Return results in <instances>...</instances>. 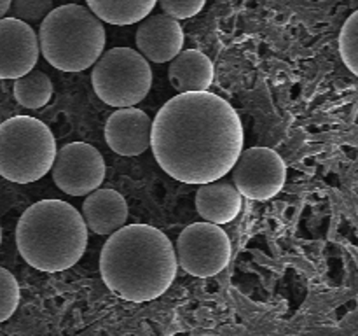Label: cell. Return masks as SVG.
Masks as SVG:
<instances>
[{"instance_id":"cell-1","label":"cell","mask_w":358,"mask_h":336,"mask_svg":"<svg viewBox=\"0 0 358 336\" xmlns=\"http://www.w3.org/2000/svg\"><path fill=\"white\" fill-rule=\"evenodd\" d=\"M159 167L185 184H208L231 172L243 150V126L233 105L208 91L180 93L150 126Z\"/></svg>"},{"instance_id":"cell-2","label":"cell","mask_w":358,"mask_h":336,"mask_svg":"<svg viewBox=\"0 0 358 336\" xmlns=\"http://www.w3.org/2000/svg\"><path fill=\"white\" fill-rule=\"evenodd\" d=\"M105 286L121 300L145 303L168 290L177 276L170 238L149 224H129L108 234L100 254Z\"/></svg>"},{"instance_id":"cell-3","label":"cell","mask_w":358,"mask_h":336,"mask_svg":"<svg viewBox=\"0 0 358 336\" xmlns=\"http://www.w3.org/2000/svg\"><path fill=\"white\" fill-rule=\"evenodd\" d=\"M16 245L24 261L41 272H63L83 258L87 227L76 206L63 200H41L21 214Z\"/></svg>"},{"instance_id":"cell-4","label":"cell","mask_w":358,"mask_h":336,"mask_svg":"<svg viewBox=\"0 0 358 336\" xmlns=\"http://www.w3.org/2000/svg\"><path fill=\"white\" fill-rule=\"evenodd\" d=\"M105 48L103 23L77 4L55 7L38 28V49L45 62L63 72H83Z\"/></svg>"},{"instance_id":"cell-5","label":"cell","mask_w":358,"mask_h":336,"mask_svg":"<svg viewBox=\"0 0 358 336\" xmlns=\"http://www.w3.org/2000/svg\"><path fill=\"white\" fill-rule=\"evenodd\" d=\"M55 156V135L38 119L14 115L0 125V175L9 182H37L51 170Z\"/></svg>"},{"instance_id":"cell-6","label":"cell","mask_w":358,"mask_h":336,"mask_svg":"<svg viewBox=\"0 0 358 336\" xmlns=\"http://www.w3.org/2000/svg\"><path fill=\"white\" fill-rule=\"evenodd\" d=\"M91 84L98 98L110 107H135L149 94L152 69L135 49L112 48L94 62Z\"/></svg>"},{"instance_id":"cell-7","label":"cell","mask_w":358,"mask_h":336,"mask_svg":"<svg viewBox=\"0 0 358 336\" xmlns=\"http://www.w3.org/2000/svg\"><path fill=\"white\" fill-rule=\"evenodd\" d=\"M177 265L194 276H213L231 259V240L219 224L194 223L177 238Z\"/></svg>"},{"instance_id":"cell-8","label":"cell","mask_w":358,"mask_h":336,"mask_svg":"<svg viewBox=\"0 0 358 336\" xmlns=\"http://www.w3.org/2000/svg\"><path fill=\"white\" fill-rule=\"evenodd\" d=\"M231 170L234 188L248 200L266 202L278 195L285 186V161L269 147H250L241 150Z\"/></svg>"},{"instance_id":"cell-9","label":"cell","mask_w":358,"mask_h":336,"mask_svg":"<svg viewBox=\"0 0 358 336\" xmlns=\"http://www.w3.org/2000/svg\"><path fill=\"white\" fill-rule=\"evenodd\" d=\"M52 181L70 196H86L101 186L105 161L96 147L86 142H70L56 149Z\"/></svg>"},{"instance_id":"cell-10","label":"cell","mask_w":358,"mask_h":336,"mask_svg":"<svg viewBox=\"0 0 358 336\" xmlns=\"http://www.w3.org/2000/svg\"><path fill=\"white\" fill-rule=\"evenodd\" d=\"M38 55V38L30 24L0 18V79H17L34 70Z\"/></svg>"},{"instance_id":"cell-11","label":"cell","mask_w":358,"mask_h":336,"mask_svg":"<svg viewBox=\"0 0 358 336\" xmlns=\"http://www.w3.org/2000/svg\"><path fill=\"white\" fill-rule=\"evenodd\" d=\"M136 48L147 62H171L184 46V30L180 23L166 14H152L138 21Z\"/></svg>"},{"instance_id":"cell-12","label":"cell","mask_w":358,"mask_h":336,"mask_svg":"<svg viewBox=\"0 0 358 336\" xmlns=\"http://www.w3.org/2000/svg\"><path fill=\"white\" fill-rule=\"evenodd\" d=\"M150 126L152 121L140 108H117L105 125L107 146L119 156H138L150 146Z\"/></svg>"},{"instance_id":"cell-13","label":"cell","mask_w":358,"mask_h":336,"mask_svg":"<svg viewBox=\"0 0 358 336\" xmlns=\"http://www.w3.org/2000/svg\"><path fill=\"white\" fill-rule=\"evenodd\" d=\"M83 219L87 230L96 234H112L128 219V203L115 189H94L83 205Z\"/></svg>"},{"instance_id":"cell-14","label":"cell","mask_w":358,"mask_h":336,"mask_svg":"<svg viewBox=\"0 0 358 336\" xmlns=\"http://www.w3.org/2000/svg\"><path fill=\"white\" fill-rule=\"evenodd\" d=\"M243 205V196L229 182H208L196 192L198 214L212 224H227L234 220Z\"/></svg>"},{"instance_id":"cell-15","label":"cell","mask_w":358,"mask_h":336,"mask_svg":"<svg viewBox=\"0 0 358 336\" xmlns=\"http://www.w3.org/2000/svg\"><path fill=\"white\" fill-rule=\"evenodd\" d=\"M168 77L178 93L208 91L210 84L213 83V63L205 52L185 49L170 62Z\"/></svg>"},{"instance_id":"cell-16","label":"cell","mask_w":358,"mask_h":336,"mask_svg":"<svg viewBox=\"0 0 358 336\" xmlns=\"http://www.w3.org/2000/svg\"><path fill=\"white\" fill-rule=\"evenodd\" d=\"M87 9L108 24H135L149 16L157 0H86Z\"/></svg>"},{"instance_id":"cell-17","label":"cell","mask_w":358,"mask_h":336,"mask_svg":"<svg viewBox=\"0 0 358 336\" xmlns=\"http://www.w3.org/2000/svg\"><path fill=\"white\" fill-rule=\"evenodd\" d=\"M52 97V83L41 70H30L14 79V98L27 108H41Z\"/></svg>"},{"instance_id":"cell-18","label":"cell","mask_w":358,"mask_h":336,"mask_svg":"<svg viewBox=\"0 0 358 336\" xmlns=\"http://www.w3.org/2000/svg\"><path fill=\"white\" fill-rule=\"evenodd\" d=\"M55 9V0H10L9 18L24 21V23H38Z\"/></svg>"},{"instance_id":"cell-19","label":"cell","mask_w":358,"mask_h":336,"mask_svg":"<svg viewBox=\"0 0 358 336\" xmlns=\"http://www.w3.org/2000/svg\"><path fill=\"white\" fill-rule=\"evenodd\" d=\"M357 38H358V13H353L346 20L339 35V52L352 74H358V52H357Z\"/></svg>"},{"instance_id":"cell-20","label":"cell","mask_w":358,"mask_h":336,"mask_svg":"<svg viewBox=\"0 0 358 336\" xmlns=\"http://www.w3.org/2000/svg\"><path fill=\"white\" fill-rule=\"evenodd\" d=\"M20 303V286L9 270L0 266V322L7 321Z\"/></svg>"},{"instance_id":"cell-21","label":"cell","mask_w":358,"mask_h":336,"mask_svg":"<svg viewBox=\"0 0 358 336\" xmlns=\"http://www.w3.org/2000/svg\"><path fill=\"white\" fill-rule=\"evenodd\" d=\"M163 13L173 20H187L201 13L206 0H157Z\"/></svg>"},{"instance_id":"cell-22","label":"cell","mask_w":358,"mask_h":336,"mask_svg":"<svg viewBox=\"0 0 358 336\" xmlns=\"http://www.w3.org/2000/svg\"><path fill=\"white\" fill-rule=\"evenodd\" d=\"M9 6H10V0H0V18L6 16L7 10H9Z\"/></svg>"},{"instance_id":"cell-23","label":"cell","mask_w":358,"mask_h":336,"mask_svg":"<svg viewBox=\"0 0 358 336\" xmlns=\"http://www.w3.org/2000/svg\"><path fill=\"white\" fill-rule=\"evenodd\" d=\"M0 244H2V227H0Z\"/></svg>"}]
</instances>
